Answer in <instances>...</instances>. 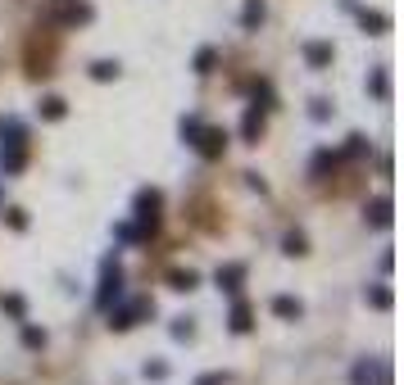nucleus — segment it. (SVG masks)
<instances>
[{"label":"nucleus","instance_id":"nucleus-1","mask_svg":"<svg viewBox=\"0 0 404 385\" xmlns=\"http://www.w3.org/2000/svg\"><path fill=\"white\" fill-rule=\"evenodd\" d=\"M105 317H109V331H132V327L155 317V300H145V295H137V300H114L105 308Z\"/></svg>","mask_w":404,"mask_h":385},{"label":"nucleus","instance_id":"nucleus-2","mask_svg":"<svg viewBox=\"0 0 404 385\" xmlns=\"http://www.w3.org/2000/svg\"><path fill=\"white\" fill-rule=\"evenodd\" d=\"M114 300H123V263H118V258L109 254L105 263H100V285H95V308L105 313V308L114 304Z\"/></svg>","mask_w":404,"mask_h":385},{"label":"nucleus","instance_id":"nucleus-3","mask_svg":"<svg viewBox=\"0 0 404 385\" xmlns=\"http://www.w3.org/2000/svg\"><path fill=\"white\" fill-rule=\"evenodd\" d=\"M159 209H164V195H159L155 186H145V191H137V200H132V222H137L145 236H155L159 231Z\"/></svg>","mask_w":404,"mask_h":385},{"label":"nucleus","instance_id":"nucleus-4","mask_svg":"<svg viewBox=\"0 0 404 385\" xmlns=\"http://www.w3.org/2000/svg\"><path fill=\"white\" fill-rule=\"evenodd\" d=\"M350 385H390V363L386 358H359L350 367Z\"/></svg>","mask_w":404,"mask_h":385},{"label":"nucleus","instance_id":"nucleus-5","mask_svg":"<svg viewBox=\"0 0 404 385\" xmlns=\"http://www.w3.org/2000/svg\"><path fill=\"white\" fill-rule=\"evenodd\" d=\"M191 150L200 154V159H223V150H227V132H223V127H209V122H204V127L195 132Z\"/></svg>","mask_w":404,"mask_h":385},{"label":"nucleus","instance_id":"nucleus-6","mask_svg":"<svg viewBox=\"0 0 404 385\" xmlns=\"http://www.w3.org/2000/svg\"><path fill=\"white\" fill-rule=\"evenodd\" d=\"M23 168H28V141H0V172L19 177Z\"/></svg>","mask_w":404,"mask_h":385},{"label":"nucleus","instance_id":"nucleus-7","mask_svg":"<svg viewBox=\"0 0 404 385\" xmlns=\"http://www.w3.org/2000/svg\"><path fill=\"white\" fill-rule=\"evenodd\" d=\"M332 59H336V51H332V41H304V64H309L314 73H323V68H332Z\"/></svg>","mask_w":404,"mask_h":385},{"label":"nucleus","instance_id":"nucleus-8","mask_svg":"<svg viewBox=\"0 0 404 385\" xmlns=\"http://www.w3.org/2000/svg\"><path fill=\"white\" fill-rule=\"evenodd\" d=\"M214 281H218V290H223V295H237L241 285H246V263H223L214 272Z\"/></svg>","mask_w":404,"mask_h":385},{"label":"nucleus","instance_id":"nucleus-9","mask_svg":"<svg viewBox=\"0 0 404 385\" xmlns=\"http://www.w3.org/2000/svg\"><path fill=\"white\" fill-rule=\"evenodd\" d=\"M264 114H268V109H259V105L246 109V118H241V141H246V145H259V136H264Z\"/></svg>","mask_w":404,"mask_h":385},{"label":"nucleus","instance_id":"nucleus-10","mask_svg":"<svg viewBox=\"0 0 404 385\" xmlns=\"http://www.w3.org/2000/svg\"><path fill=\"white\" fill-rule=\"evenodd\" d=\"M354 19H359V28L368 36H386L390 32V19L382 14V9H359V5H354Z\"/></svg>","mask_w":404,"mask_h":385},{"label":"nucleus","instance_id":"nucleus-11","mask_svg":"<svg viewBox=\"0 0 404 385\" xmlns=\"http://www.w3.org/2000/svg\"><path fill=\"white\" fill-rule=\"evenodd\" d=\"M363 222H368V227H390V222H395L386 195H382V200H373V204H363Z\"/></svg>","mask_w":404,"mask_h":385},{"label":"nucleus","instance_id":"nucleus-12","mask_svg":"<svg viewBox=\"0 0 404 385\" xmlns=\"http://www.w3.org/2000/svg\"><path fill=\"white\" fill-rule=\"evenodd\" d=\"M227 327L237 331V335H246V331L254 327V308H250L246 300H237V304H232V313H227Z\"/></svg>","mask_w":404,"mask_h":385},{"label":"nucleus","instance_id":"nucleus-13","mask_svg":"<svg viewBox=\"0 0 404 385\" xmlns=\"http://www.w3.org/2000/svg\"><path fill=\"white\" fill-rule=\"evenodd\" d=\"M264 19H268V5H264V0H246V5H241V28H246V32H259Z\"/></svg>","mask_w":404,"mask_h":385},{"label":"nucleus","instance_id":"nucleus-14","mask_svg":"<svg viewBox=\"0 0 404 385\" xmlns=\"http://www.w3.org/2000/svg\"><path fill=\"white\" fill-rule=\"evenodd\" d=\"M336 164H341V154H332V150H318V154L309 159V177H314V181H323L327 172H336Z\"/></svg>","mask_w":404,"mask_h":385},{"label":"nucleus","instance_id":"nucleus-15","mask_svg":"<svg viewBox=\"0 0 404 385\" xmlns=\"http://www.w3.org/2000/svg\"><path fill=\"white\" fill-rule=\"evenodd\" d=\"M91 19H95V9L87 0H68V5L59 9V23H91Z\"/></svg>","mask_w":404,"mask_h":385},{"label":"nucleus","instance_id":"nucleus-16","mask_svg":"<svg viewBox=\"0 0 404 385\" xmlns=\"http://www.w3.org/2000/svg\"><path fill=\"white\" fill-rule=\"evenodd\" d=\"M273 313H277L281 322H300V317H304V304L291 300V295H277V300H273Z\"/></svg>","mask_w":404,"mask_h":385},{"label":"nucleus","instance_id":"nucleus-17","mask_svg":"<svg viewBox=\"0 0 404 385\" xmlns=\"http://www.w3.org/2000/svg\"><path fill=\"white\" fill-rule=\"evenodd\" d=\"M168 285L182 290V295H191V290H200V277H195L191 268H173V272H168Z\"/></svg>","mask_w":404,"mask_h":385},{"label":"nucleus","instance_id":"nucleus-18","mask_svg":"<svg viewBox=\"0 0 404 385\" xmlns=\"http://www.w3.org/2000/svg\"><path fill=\"white\" fill-rule=\"evenodd\" d=\"M281 254H291V258L309 254V236H304V231H286V236H281Z\"/></svg>","mask_w":404,"mask_h":385},{"label":"nucleus","instance_id":"nucleus-19","mask_svg":"<svg viewBox=\"0 0 404 385\" xmlns=\"http://www.w3.org/2000/svg\"><path fill=\"white\" fill-rule=\"evenodd\" d=\"M368 95H373V100H386V95H390V73L386 68H373L368 73Z\"/></svg>","mask_w":404,"mask_h":385},{"label":"nucleus","instance_id":"nucleus-20","mask_svg":"<svg viewBox=\"0 0 404 385\" xmlns=\"http://www.w3.org/2000/svg\"><path fill=\"white\" fill-rule=\"evenodd\" d=\"M36 109H41V118H46V122H59V118H68V100H59V95H46V100L36 105Z\"/></svg>","mask_w":404,"mask_h":385},{"label":"nucleus","instance_id":"nucleus-21","mask_svg":"<svg viewBox=\"0 0 404 385\" xmlns=\"http://www.w3.org/2000/svg\"><path fill=\"white\" fill-rule=\"evenodd\" d=\"M214 64H218V51H214V46H200V51H195V59H191V68L200 73V78H209Z\"/></svg>","mask_w":404,"mask_h":385},{"label":"nucleus","instance_id":"nucleus-22","mask_svg":"<svg viewBox=\"0 0 404 385\" xmlns=\"http://www.w3.org/2000/svg\"><path fill=\"white\" fill-rule=\"evenodd\" d=\"M114 241H123V245H145L150 236H145L137 222H118V227H114Z\"/></svg>","mask_w":404,"mask_h":385},{"label":"nucleus","instance_id":"nucleus-23","mask_svg":"<svg viewBox=\"0 0 404 385\" xmlns=\"http://www.w3.org/2000/svg\"><path fill=\"white\" fill-rule=\"evenodd\" d=\"M118 73H123V68H118V59H95V64H91V82H114Z\"/></svg>","mask_w":404,"mask_h":385},{"label":"nucleus","instance_id":"nucleus-24","mask_svg":"<svg viewBox=\"0 0 404 385\" xmlns=\"http://www.w3.org/2000/svg\"><path fill=\"white\" fill-rule=\"evenodd\" d=\"M368 150H373L368 136H363V132H350V136H346V150H341V154H346V159H363Z\"/></svg>","mask_w":404,"mask_h":385},{"label":"nucleus","instance_id":"nucleus-25","mask_svg":"<svg viewBox=\"0 0 404 385\" xmlns=\"http://www.w3.org/2000/svg\"><path fill=\"white\" fill-rule=\"evenodd\" d=\"M23 349H32V354H36V349H46V331H41V327H32L28 317H23Z\"/></svg>","mask_w":404,"mask_h":385},{"label":"nucleus","instance_id":"nucleus-26","mask_svg":"<svg viewBox=\"0 0 404 385\" xmlns=\"http://www.w3.org/2000/svg\"><path fill=\"white\" fill-rule=\"evenodd\" d=\"M0 308H5V313L14 317V322L28 317V300H23V295H0Z\"/></svg>","mask_w":404,"mask_h":385},{"label":"nucleus","instance_id":"nucleus-27","mask_svg":"<svg viewBox=\"0 0 404 385\" xmlns=\"http://www.w3.org/2000/svg\"><path fill=\"white\" fill-rule=\"evenodd\" d=\"M168 335L173 340H195V317H173L168 322Z\"/></svg>","mask_w":404,"mask_h":385},{"label":"nucleus","instance_id":"nucleus-28","mask_svg":"<svg viewBox=\"0 0 404 385\" xmlns=\"http://www.w3.org/2000/svg\"><path fill=\"white\" fill-rule=\"evenodd\" d=\"M363 304H373V308H390V304H395V295H390L386 285H373V290H363Z\"/></svg>","mask_w":404,"mask_h":385},{"label":"nucleus","instance_id":"nucleus-29","mask_svg":"<svg viewBox=\"0 0 404 385\" xmlns=\"http://www.w3.org/2000/svg\"><path fill=\"white\" fill-rule=\"evenodd\" d=\"M141 376H145V381H168V363H164V358H145V363H141Z\"/></svg>","mask_w":404,"mask_h":385},{"label":"nucleus","instance_id":"nucleus-30","mask_svg":"<svg viewBox=\"0 0 404 385\" xmlns=\"http://www.w3.org/2000/svg\"><path fill=\"white\" fill-rule=\"evenodd\" d=\"M309 118H314V122H327V118H332V100H323V95L309 100Z\"/></svg>","mask_w":404,"mask_h":385},{"label":"nucleus","instance_id":"nucleus-31","mask_svg":"<svg viewBox=\"0 0 404 385\" xmlns=\"http://www.w3.org/2000/svg\"><path fill=\"white\" fill-rule=\"evenodd\" d=\"M5 222L14 231H23V227H28V213H23V209H5Z\"/></svg>","mask_w":404,"mask_h":385},{"label":"nucleus","instance_id":"nucleus-32","mask_svg":"<svg viewBox=\"0 0 404 385\" xmlns=\"http://www.w3.org/2000/svg\"><path fill=\"white\" fill-rule=\"evenodd\" d=\"M195 385H227L223 371H204V376H195Z\"/></svg>","mask_w":404,"mask_h":385},{"label":"nucleus","instance_id":"nucleus-33","mask_svg":"<svg viewBox=\"0 0 404 385\" xmlns=\"http://www.w3.org/2000/svg\"><path fill=\"white\" fill-rule=\"evenodd\" d=\"M0 200H5V177H0Z\"/></svg>","mask_w":404,"mask_h":385}]
</instances>
